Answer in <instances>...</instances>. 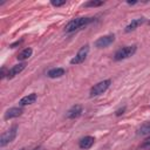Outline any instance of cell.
<instances>
[{
    "instance_id": "5bb4252c",
    "label": "cell",
    "mask_w": 150,
    "mask_h": 150,
    "mask_svg": "<svg viewBox=\"0 0 150 150\" xmlns=\"http://www.w3.org/2000/svg\"><path fill=\"white\" fill-rule=\"evenodd\" d=\"M32 54H33V49L28 47V48H25L22 52H20L16 57H18V60H20V61H25V60L29 59V57L32 56Z\"/></svg>"
},
{
    "instance_id": "30bf717a",
    "label": "cell",
    "mask_w": 150,
    "mask_h": 150,
    "mask_svg": "<svg viewBox=\"0 0 150 150\" xmlns=\"http://www.w3.org/2000/svg\"><path fill=\"white\" fill-rule=\"evenodd\" d=\"M145 21V19L144 18H138V19H134L125 28H124V32L125 33H129V32H131V30H135L138 26H141L143 22Z\"/></svg>"
},
{
    "instance_id": "ba28073f",
    "label": "cell",
    "mask_w": 150,
    "mask_h": 150,
    "mask_svg": "<svg viewBox=\"0 0 150 150\" xmlns=\"http://www.w3.org/2000/svg\"><path fill=\"white\" fill-rule=\"evenodd\" d=\"M25 68H26V63H19V64L13 66V67L7 71V79H13L15 75H19Z\"/></svg>"
},
{
    "instance_id": "52a82bcc",
    "label": "cell",
    "mask_w": 150,
    "mask_h": 150,
    "mask_svg": "<svg viewBox=\"0 0 150 150\" xmlns=\"http://www.w3.org/2000/svg\"><path fill=\"white\" fill-rule=\"evenodd\" d=\"M82 111H83L82 105H80V104H75V105H73V107L67 111L66 117L69 118V120L77 118V117H80V116L82 115Z\"/></svg>"
},
{
    "instance_id": "5b68a950",
    "label": "cell",
    "mask_w": 150,
    "mask_h": 150,
    "mask_svg": "<svg viewBox=\"0 0 150 150\" xmlns=\"http://www.w3.org/2000/svg\"><path fill=\"white\" fill-rule=\"evenodd\" d=\"M88 53H89V46H88V45L81 47V49L77 52V54L70 60V63H71V64H80V63H82V62L86 60Z\"/></svg>"
},
{
    "instance_id": "603a6c76",
    "label": "cell",
    "mask_w": 150,
    "mask_h": 150,
    "mask_svg": "<svg viewBox=\"0 0 150 150\" xmlns=\"http://www.w3.org/2000/svg\"><path fill=\"white\" fill-rule=\"evenodd\" d=\"M21 150H25V149H21Z\"/></svg>"
},
{
    "instance_id": "4fadbf2b",
    "label": "cell",
    "mask_w": 150,
    "mask_h": 150,
    "mask_svg": "<svg viewBox=\"0 0 150 150\" xmlns=\"http://www.w3.org/2000/svg\"><path fill=\"white\" fill-rule=\"evenodd\" d=\"M47 75H48V77H50V79L61 77L62 75H64V69H63V68H53V69L48 70Z\"/></svg>"
},
{
    "instance_id": "9a60e30c",
    "label": "cell",
    "mask_w": 150,
    "mask_h": 150,
    "mask_svg": "<svg viewBox=\"0 0 150 150\" xmlns=\"http://www.w3.org/2000/svg\"><path fill=\"white\" fill-rule=\"evenodd\" d=\"M137 135H139V136L150 135V122H146V123L142 124V125L139 127V129L137 130Z\"/></svg>"
},
{
    "instance_id": "ac0fdd59",
    "label": "cell",
    "mask_w": 150,
    "mask_h": 150,
    "mask_svg": "<svg viewBox=\"0 0 150 150\" xmlns=\"http://www.w3.org/2000/svg\"><path fill=\"white\" fill-rule=\"evenodd\" d=\"M141 149H150V138H146V139L142 143Z\"/></svg>"
},
{
    "instance_id": "277c9868",
    "label": "cell",
    "mask_w": 150,
    "mask_h": 150,
    "mask_svg": "<svg viewBox=\"0 0 150 150\" xmlns=\"http://www.w3.org/2000/svg\"><path fill=\"white\" fill-rule=\"evenodd\" d=\"M111 84V81L110 80H104V81H101V82H98V83H96L94 87H91V89H90V93H89V95L93 97V96H97V95H101V94H103L108 88H109V86Z\"/></svg>"
},
{
    "instance_id": "2e32d148",
    "label": "cell",
    "mask_w": 150,
    "mask_h": 150,
    "mask_svg": "<svg viewBox=\"0 0 150 150\" xmlns=\"http://www.w3.org/2000/svg\"><path fill=\"white\" fill-rule=\"evenodd\" d=\"M103 5V1H97V0H90L88 2L84 4V7H98V6H102Z\"/></svg>"
},
{
    "instance_id": "e0dca14e",
    "label": "cell",
    "mask_w": 150,
    "mask_h": 150,
    "mask_svg": "<svg viewBox=\"0 0 150 150\" xmlns=\"http://www.w3.org/2000/svg\"><path fill=\"white\" fill-rule=\"evenodd\" d=\"M50 4L54 6V7H60V6H63L66 4V0H52Z\"/></svg>"
},
{
    "instance_id": "8fae6325",
    "label": "cell",
    "mask_w": 150,
    "mask_h": 150,
    "mask_svg": "<svg viewBox=\"0 0 150 150\" xmlns=\"http://www.w3.org/2000/svg\"><path fill=\"white\" fill-rule=\"evenodd\" d=\"M94 142H95V138L93 136H86V137H83L80 141L79 145H80L81 149H89V148H91V145L94 144Z\"/></svg>"
},
{
    "instance_id": "44dd1931",
    "label": "cell",
    "mask_w": 150,
    "mask_h": 150,
    "mask_svg": "<svg viewBox=\"0 0 150 150\" xmlns=\"http://www.w3.org/2000/svg\"><path fill=\"white\" fill-rule=\"evenodd\" d=\"M127 4L128 5H135V4H137V1H127Z\"/></svg>"
},
{
    "instance_id": "6da1fadb",
    "label": "cell",
    "mask_w": 150,
    "mask_h": 150,
    "mask_svg": "<svg viewBox=\"0 0 150 150\" xmlns=\"http://www.w3.org/2000/svg\"><path fill=\"white\" fill-rule=\"evenodd\" d=\"M93 20H94L93 18H88V16H82V18L73 19V20H70V21L66 25L64 32H66V33H71V32L76 30V29H79V28H81V27H83V26H87V25L90 23Z\"/></svg>"
},
{
    "instance_id": "8992f818",
    "label": "cell",
    "mask_w": 150,
    "mask_h": 150,
    "mask_svg": "<svg viewBox=\"0 0 150 150\" xmlns=\"http://www.w3.org/2000/svg\"><path fill=\"white\" fill-rule=\"evenodd\" d=\"M114 41H115V35L114 34H108V35L98 38L95 41V47L96 48H105V47L110 46Z\"/></svg>"
},
{
    "instance_id": "d6986e66",
    "label": "cell",
    "mask_w": 150,
    "mask_h": 150,
    "mask_svg": "<svg viewBox=\"0 0 150 150\" xmlns=\"http://www.w3.org/2000/svg\"><path fill=\"white\" fill-rule=\"evenodd\" d=\"M124 111H125V107H123L122 109H118V110L116 111V116H120V115H122Z\"/></svg>"
},
{
    "instance_id": "ffe728a7",
    "label": "cell",
    "mask_w": 150,
    "mask_h": 150,
    "mask_svg": "<svg viewBox=\"0 0 150 150\" xmlns=\"http://www.w3.org/2000/svg\"><path fill=\"white\" fill-rule=\"evenodd\" d=\"M22 42V40H20V41H16V42H14V43H12L11 45V48H15V46H18V45H20Z\"/></svg>"
},
{
    "instance_id": "3957f363",
    "label": "cell",
    "mask_w": 150,
    "mask_h": 150,
    "mask_svg": "<svg viewBox=\"0 0 150 150\" xmlns=\"http://www.w3.org/2000/svg\"><path fill=\"white\" fill-rule=\"evenodd\" d=\"M16 132H18V125L14 124L11 129H8L6 132H4L1 135V137H0V146H5L9 142L14 141V138L16 137Z\"/></svg>"
},
{
    "instance_id": "9c48e42d",
    "label": "cell",
    "mask_w": 150,
    "mask_h": 150,
    "mask_svg": "<svg viewBox=\"0 0 150 150\" xmlns=\"http://www.w3.org/2000/svg\"><path fill=\"white\" fill-rule=\"evenodd\" d=\"M22 114V109L21 108H16V107H13V108H9L6 112H5V120H11V118H14V117H19L20 115Z\"/></svg>"
},
{
    "instance_id": "7402d4cb",
    "label": "cell",
    "mask_w": 150,
    "mask_h": 150,
    "mask_svg": "<svg viewBox=\"0 0 150 150\" xmlns=\"http://www.w3.org/2000/svg\"><path fill=\"white\" fill-rule=\"evenodd\" d=\"M148 23H149V25H150V21H149V22H148Z\"/></svg>"
},
{
    "instance_id": "7a4b0ae2",
    "label": "cell",
    "mask_w": 150,
    "mask_h": 150,
    "mask_svg": "<svg viewBox=\"0 0 150 150\" xmlns=\"http://www.w3.org/2000/svg\"><path fill=\"white\" fill-rule=\"evenodd\" d=\"M137 50V46L136 45H132V46H125L123 48H120L115 55H114V60L115 61H121V60H124V59H128L130 57L131 55H134Z\"/></svg>"
},
{
    "instance_id": "7c38bea8",
    "label": "cell",
    "mask_w": 150,
    "mask_h": 150,
    "mask_svg": "<svg viewBox=\"0 0 150 150\" xmlns=\"http://www.w3.org/2000/svg\"><path fill=\"white\" fill-rule=\"evenodd\" d=\"M36 98H38V95L35 94V93H32V94H28V95H26V96H23L21 100H20V105H27V104H32V103H34L35 101H36Z\"/></svg>"
}]
</instances>
